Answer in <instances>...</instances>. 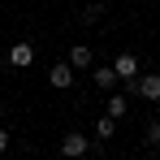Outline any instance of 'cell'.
I'll use <instances>...</instances> for the list:
<instances>
[{
	"label": "cell",
	"instance_id": "6da1fadb",
	"mask_svg": "<svg viewBox=\"0 0 160 160\" xmlns=\"http://www.w3.org/2000/svg\"><path fill=\"white\" fill-rule=\"evenodd\" d=\"M126 91H130V95H143V100H152V104H156V100H160V74H156V69L138 74L134 82H126Z\"/></svg>",
	"mask_w": 160,
	"mask_h": 160
},
{
	"label": "cell",
	"instance_id": "7a4b0ae2",
	"mask_svg": "<svg viewBox=\"0 0 160 160\" xmlns=\"http://www.w3.org/2000/svg\"><path fill=\"white\" fill-rule=\"evenodd\" d=\"M4 61H9V69H30V61H35V43H30V39H13L9 52H4Z\"/></svg>",
	"mask_w": 160,
	"mask_h": 160
},
{
	"label": "cell",
	"instance_id": "3957f363",
	"mask_svg": "<svg viewBox=\"0 0 160 160\" xmlns=\"http://www.w3.org/2000/svg\"><path fill=\"white\" fill-rule=\"evenodd\" d=\"M112 74H117V82H134L138 74H143V65H138L134 52H117L112 56Z\"/></svg>",
	"mask_w": 160,
	"mask_h": 160
},
{
	"label": "cell",
	"instance_id": "277c9868",
	"mask_svg": "<svg viewBox=\"0 0 160 160\" xmlns=\"http://www.w3.org/2000/svg\"><path fill=\"white\" fill-rule=\"evenodd\" d=\"M87 152H91V138H87V134L69 130L65 138H61V156H65V160H82Z\"/></svg>",
	"mask_w": 160,
	"mask_h": 160
},
{
	"label": "cell",
	"instance_id": "5b68a950",
	"mask_svg": "<svg viewBox=\"0 0 160 160\" xmlns=\"http://www.w3.org/2000/svg\"><path fill=\"white\" fill-rule=\"evenodd\" d=\"M48 82H52L56 91H69V87H74V65H69V61H56L52 69H48Z\"/></svg>",
	"mask_w": 160,
	"mask_h": 160
},
{
	"label": "cell",
	"instance_id": "8992f818",
	"mask_svg": "<svg viewBox=\"0 0 160 160\" xmlns=\"http://www.w3.org/2000/svg\"><path fill=\"white\" fill-rule=\"evenodd\" d=\"M69 65H74V69H91V65H95V52H91L87 43H74V48H69Z\"/></svg>",
	"mask_w": 160,
	"mask_h": 160
},
{
	"label": "cell",
	"instance_id": "52a82bcc",
	"mask_svg": "<svg viewBox=\"0 0 160 160\" xmlns=\"http://www.w3.org/2000/svg\"><path fill=\"white\" fill-rule=\"evenodd\" d=\"M91 82H95L100 91H112V82H117V74H112V65H100V69H91Z\"/></svg>",
	"mask_w": 160,
	"mask_h": 160
},
{
	"label": "cell",
	"instance_id": "ba28073f",
	"mask_svg": "<svg viewBox=\"0 0 160 160\" xmlns=\"http://www.w3.org/2000/svg\"><path fill=\"white\" fill-rule=\"evenodd\" d=\"M126 112H130V95H108V117H117V121H121Z\"/></svg>",
	"mask_w": 160,
	"mask_h": 160
},
{
	"label": "cell",
	"instance_id": "9c48e42d",
	"mask_svg": "<svg viewBox=\"0 0 160 160\" xmlns=\"http://www.w3.org/2000/svg\"><path fill=\"white\" fill-rule=\"evenodd\" d=\"M112 134H117V117H108V112H104V117L95 121V138H104V143H108Z\"/></svg>",
	"mask_w": 160,
	"mask_h": 160
},
{
	"label": "cell",
	"instance_id": "30bf717a",
	"mask_svg": "<svg viewBox=\"0 0 160 160\" xmlns=\"http://www.w3.org/2000/svg\"><path fill=\"white\" fill-rule=\"evenodd\" d=\"M143 143L160 152V117H156V121H147V130H143Z\"/></svg>",
	"mask_w": 160,
	"mask_h": 160
},
{
	"label": "cell",
	"instance_id": "8fae6325",
	"mask_svg": "<svg viewBox=\"0 0 160 160\" xmlns=\"http://www.w3.org/2000/svg\"><path fill=\"white\" fill-rule=\"evenodd\" d=\"M100 18H104V4H87V9H82V22H87V26L100 22Z\"/></svg>",
	"mask_w": 160,
	"mask_h": 160
},
{
	"label": "cell",
	"instance_id": "7c38bea8",
	"mask_svg": "<svg viewBox=\"0 0 160 160\" xmlns=\"http://www.w3.org/2000/svg\"><path fill=\"white\" fill-rule=\"evenodd\" d=\"M4 152H9V130L0 126V156H4Z\"/></svg>",
	"mask_w": 160,
	"mask_h": 160
},
{
	"label": "cell",
	"instance_id": "4fadbf2b",
	"mask_svg": "<svg viewBox=\"0 0 160 160\" xmlns=\"http://www.w3.org/2000/svg\"><path fill=\"white\" fill-rule=\"evenodd\" d=\"M4 112H9V104H4V100H0V126H4Z\"/></svg>",
	"mask_w": 160,
	"mask_h": 160
},
{
	"label": "cell",
	"instance_id": "5bb4252c",
	"mask_svg": "<svg viewBox=\"0 0 160 160\" xmlns=\"http://www.w3.org/2000/svg\"><path fill=\"white\" fill-rule=\"evenodd\" d=\"M30 160H35V156H30Z\"/></svg>",
	"mask_w": 160,
	"mask_h": 160
},
{
	"label": "cell",
	"instance_id": "9a60e30c",
	"mask_svg": "<svg viewBox=\"0 0 160 160\" xmlns=\"http://www.w3.org/2000/svg\"><path fill=\"white\" fill-rule=\"evenodd\" d=\"M156 160H160V156H156Z\"/></svg>",
	"mask_w": 160,
	"mask_h": 160
}]
</instances>
